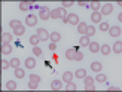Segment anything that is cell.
Here are the masks:
<instances>
[{
  "label": "cell",
  "instance_id": "obj_1",
  "mask_svg": "<svg viewBox=\"0 0 122 92\" xmlns=\"http://www.w3.org/2000/svg\"><path fill=\"white\" fill-rule=\"evenodd\" d=\"M39 16H40V19H43V21H48L51 18V10L46 8V6H42L40 10H39Z\"/></svg>",
  "mask_w": 122,
  "mask_h": 92
},
{
  "label": "cell",
  "instance_id": "obj_2",
  "mask_svg": "<svg viewBox=\"0 0 122 92\" xmlns=\"http://www.w3.org/2000/svg\"><path fill=\"white\" fill-rule=\"evenodd\" d=\"M39 36V39H40V42H46V40H49L51 39V34L46 31L45 28H37V33H36Z\"/></svg>",
  "mask_w": 122,
  "mask_h": 92
},
{
  "label": "cell",
  "instance_id": "obj_3",
  "mask_svg": "<svg viewBox=\"0 0 122 92\" xmlns=\"http://www.w3.org/2000/svg\"><path fill=\"white\" fill-rule=\"evenodd\" d=\"M83 82H85V91H94L95 89V86H94V79L92 77H89V76H86L83 79Z\"/></svg>",
  "mask_w": 122,
  "mask_h": 92
},
{
  "label": "cell",
  "instance_id": "obj_4",
  "mask_svg": "<svg viewBox=\"0 0 122 92\" xmlns=\"http://www.w3.org/2000/svg\"><path fill=\"white\" fill-rule=\"evenodd\" d=\"M67 24H71V25H79V16L76 14H69V16H67Z\"/></svg>",
  "mask_w": 122,
  "mask_h": 92
},
{
  "label": "cell",
  "instance_id": "obj_5",
  "mask_svg": "<svg viewBox=\"0 0 122 92\" xmlns=\"http://www.w3.org/2000/svg\"><path fill=\"white\" fill-rule=\"evenodd\" d=\"M112 10H113V5H112V3H106V5L101 8L100 14H101V15H110Z\"/></svg>",
  "mask_w": 122,
  "mask_h": 92
},
{
  "label": "cell",
  "instance_id": "obj_6",
  "mask_svg": "<svg viewBox=\"0 0 122 92\" xmlns=\"http://www.w3.org/2000/svg\"><path fill=\"white\" fill-rule=\"evenodd\" d=\"M25 22H27V25L28 27H34L36 25V22H37V16L36 15H27V18H25Z\"/></svg>",
  "mask_w": 122,
  "mask_h": 92
},
{
  "label": "cell",
  "instance_id": "obj_7",
  "mask_svg": "<svg viewBox=\"0 0 122 92\" xmlns=\"http://www.w3.org/2000/svg\"><path fill=\"white\" fill-rule=\"evenodd\" d=\"M76 52H77V49H76V48L67 49V51H66V58H67V59H70V61H75V57H76Z\"/></svg>",
  "mask_w": 122,
  "mask_h": 92
},
{
  "label": "cell",
  "instance_id": "obj_8",
  "mask_svg": "<svg viewBox=\"0 0 122 92\" xmlns=\"http://www.w3.org/2000/svg\"><path fill=\"white\" fill-rule=\"evenodd\" d=\"M101 14H100V10H97V12H92L91 14V21L92 22H97V24H100L101 22Z\"/></svg>",
  "mask_w": 122,
  "mask_h": 92
},
{
  "label": "cell",
  "instance_id": "obj_9",
  "mask_svg": "<svg viewBox=\"0 0 122 92\" xmlns=\"http://www.w3.org/2000/svg\"><path fill=\"white\" fill-rule=\"evenodd\" d=\"M107 33L110 34L112 37H119V36H121V28L119 27H110Z\"/></svg>",
  "mask_w": 122,
  "mask_h": 92
},
{
  "label": "cell",
  "instance_id": "obj_10",
  "mask_svg": "<svg viewBox=\"0 0 122 92\" xmlns=\"http://www.w3.org/2000/svg\"><path fill=\"white\" fill-rule=\"evenodd\" d=\"M88 48H89V51H91V52H94V53L100 52V49H101V48H100V45L97 43V42H91Z\"/></svg>",
  "mask_w": 122,
  "mask_h": 92
},
{
  "label": "cell",
  "instance_id": "obj_11",
  "mask_svg": "<svg viewBox=\"0 0 122 92\" xmlns=\"http://www.w3.org/2000/svg\"><path fill=\"white\" fill-rule=\"evenodd\" d=\"M86 28H88V24H85V22H79V25H77V31L79 34H86Z\"/></svg>",
  "mask_w": 122,
  "mask_h": 92
},
{
  "label": "cell",
  "instance_id": "obj_12",
  "mask_svg": "<svg viewBox=\"0 0 122 92\" xmlns=\"http://www.w3.org/2000/svg\"><path fill=\"white\" fill-rule=\"evenodd\" d=\"M10 52H12L10 43H3V45H2V53H3V55H9Z\"/></svg>",
  "mask_w": 122,
  "mask_h": 92
},
{
  "label": "cell",
  "instance_id": "obj_13",
  "mask_svg": "<svg viewBox=\"0 0 122 92\" xmlns=\"http://www.w3.org/2000/svg\"><path fill=\"white\" fill-rule=\"evenodd\" d=\"M101 68H103L101 63H97V61H94V63L91 64V70L95 71V73H100V71H101Z\"/></svg>",
  "mask_w": 122,
  "mask_h": 92
},
{
  "label": "cell",
  "instance_id": "obj_14",
  "mask_svg": "<svg viewBox=\"0 0 122 92\" xmlns=\"http://www.w3.org/2000/svg\"><path fill=\"white\" fill-rule=\"evenodd\" d=\"M28 42H30V45L37 46V45H39V42H40V39H39V36H37V34H33V36H30Z\"/></svg>",
  "mask_w": 122,
  "mask_h": 92
},
{
  "label": "cell",
  "instance_id": "obj_15",
  "mask_svg": "<svg viewBox=\"0 0 122 92\" xmlns=\"http://www.w3.org/2000/svg\"><path fill=\"white\" fill-rule=\"evenodd\" d=\"M73 77H75V74H73V73L66 71L64 74H63V80H64L66 83H69V82H71V80H73Z\"/></svg>",
  "mask_w": 122,
  "mask_h": 92
},
{
  "label": "cell",
  "instance_id": "obj_16",
  "mask_svg": "<svg viewBox=\"0 0 122 92\" xmlns=\"http://www.w3.org/2000/svg\"><path fill=\"white\" fill-rule=\"evenodd\" d=\"M25 67H27L28 70L34 68V67H36V61H34V58H27V59H25Z\"/></svg>",
  "mask_w": 122,
  "mask_h": 92
},
{
  "label": "cell",
  "instance_id": "obj_17",
  "mask_svg": "<svg viewBox=\"0 0 122 92\" xmlns=\"http://www.w3.org/2000/svg\"><path fill=\"white\" fill-rule=\"evenodd\" d=\"M24 33H25V27L24 25H18L16 28H14V34H16V36H22Z\"/></svg>",
  "mask_w": 122,
  "mask_h": 92
},
{
  "label": "cell",
  "instance_id": "obj_18",
  "mask_svg": "<svg viewBox=\"0 0 122 92\" xmlns=\"http://www.w3.org/2000/svg\"><path fill=\"white\" fill-rule=\"evenodd\" d=\"M113 52H115V53H121V52H122V42H121V40H118L116 43L113 45Z\"/></svg>",
  "mask_w": 122,
  "mask_h": 92
},
{
  "label": "cell",
  "instance_id": "obj_19",
  "mask_svg": "<svg viewBox=\"0 0 122 92\" xmlns=\"http://www.w3.org/2000/svg\"><path fill=\"white\" fill-rule=\"evenodd\" d=\"M75 76H76L77 79H85V77H86V70H83V68H79V70L75 73Z\"/></svg>",
  "mask_w": 122,
  "mask_h": 92
},
{
  "label": "cell",
  "instance_id": "obj_20",
  "mask_svg": "<svg viewBox=\"0 0 122 92\" xmlns=\"http://www.w3.org/2000/svg\"><path fill=\"white\" fill-rule=\"evenodd\" d=\"M2 42H3V43H10V42H12V34L3 33L2 34Z\"/></svg>",
  "mask_w": 122,
  "mask_h": 92
},
{
  "label": "cell",
  "instance_id": "obj_21",
  "mask_svg": "<svg viewBox=\"0 0 122 92\" xmlns=\"http://www.w3.org/2000/svg\"><path fill=\"white\" fill-rule=\"evenodd\" d=\"M51 88H52V89H55V91H58V89L63 88V82H60V80H52Z\"/></svg>",
  "mask_w": 122,
  "mask_h": 92
},
{
  "label": "cell",
  "instance_id": "obj_22",
  "mask_svg": "<svg viewBox=\"0 0 122 92\" xmlns=\"http://www.w3.org/2000/svg\"><path fill=\"white\" fill-rule=\"evenodd\" d=\"M79 42H81V45H82V46H89V43H91V40H89V36H82Z\"/></svg>",
  "mask_w": 122,
  "mask_h": 92
},
{
  "label": "cell",
  "instance_id": "obj_23",
  "mask_svg": "<svg viewBox=\"0 0 122 92\" xmlns=\"http://www.w3.org/2000/svg\"><path fill=\"white\" fill-rule=\"evenodd\" d=\"M30 8H31V3L30 2H21L20 3V9L21 10H28Z\"/></svg>",
  "mask_w": 122,
  "mask_h": 92
},
{
  "label": "cell",
  "instance_id": "obj_24",
  "mask_svg": "<svg viewBox=\"0 0 122 92\" xmlns=\"http://www.w3.org/2000/svg\"><path fill=\"white\" fill-rule=\"evenodd\" d=\"M15 76H16L18 79H22L24 76H25V71H24L22 68H20V67H18V68H15Z\"/></svg>",
  "mask_w": 122,
  "mask_h": 92
},
{
  "label": "cell",
  "instance_id": "obj_25",
  "mask_svg": "<svg viewBox=\"0 0 122 92\" xmlns=\"http://www.w3.org/2000/svg\"><path fill=\"white\" fill-rule=\"evenodd\" d=\"M60 39H61V34L60 33H57V31H54L52 34H51V42H60Z\"/></svg>",
  "mask_w": 122,
  "mask_h": 92
},
{
  "label": "cell",
  "instance_id": "obj_26",
  "mask_svg": "<svg viewBox=\"0 0 122 92\" xmlns=\"http://www.w3.org/2000/svg\"><path fill=\"white\" fill-rule=\"evenodd\" d=\"M100 52L103 55H109V53H110V46H109V45H103L101 49H100Z\"/></svg>",
  "mask_w": 122,
  "mask_h": 92
},
{
  "label": "cell",
  "instance_id": "obj_27",
  "mask_svg": "<svg viewBox=\"0 0 122 92\" xmlns=\"http://www.w3.org/2000/svg\"><path fill=\"white\" fill-rule=\"evenodd\" d=\"M6 89H9V91H15V89H16V82L9 80L8 83H6Z\"/></svg>",
  "mask_w": 122,
  "mask_h": 92
},
{
  "label": "cell",
  "instance_id": "obj_28",
  "mask_svg": "<svg viewBox=\"0 0 122 92\" xmlns=\"http://www.w3.org/2000/svg\"><path fill=\"white\" fill-rule=\"evenodd\" d=\"M94 34H95V27H94V25H88L86 34H85V36H89V37H91V36H94Z\"/></svg>",
  "mask_w": 122,
  "mask_h": 92
},
{
  "label": "cell",
  "instance_id": "obj_29",
  "mask_svg": "<svg viewBox=\"0 0 122 92\" xmlns=\"http://www.w3.org/2000/svg\"><path fill=\"white\" fill-rule=\"evenodd\" d=\"M28 80L30 82H34V83H40V76H37V74H30Z\"/></svg>",
  "mask_w": 122,
  "mask_h": 92
},
{
  "label": "cell",
  "instance_id": "obj_30",
  "mask_svg": "<svg viewBox=\"0 0 122 92\" xmlns=\"http://www.w3.org/2000/svg\"><path fill=\"white\" fill-rule=\"evenodd\" d=\"M51 18H52V19H57V18H60V8L51 10Z\"/></svg>",
  "mask_w": 122,
  "mask_h": 92
},
{
  "label": "cell",
  "instance_id": "obj_31",
  "mask_svg": "<svg viewBox=\"0 0 122 92\" xmlns=\"http://www.w3.org/2000/svg\"><path fill=\"white\" fill-rule=\"evenodd\" d=\"M109 28H110V25L107 22H100V31H109Z\"/></svg>",
  "mask_w": 122,
  "mask_h": 92
},
{
  "label": "cell",
  "instance_id": "obj_32",
  "mask_svg": "<svg viewBox=\"0 0 122 92\" xmlns=\"http://www.w3.org/2000/svg\"><path fill=\"white\" fill-rule=\"evenodd\" d=\"M10 67L18 68V67H20V59H18V58H12V59H10Z\"/></svg>",
  "mask_w": 122,
  "mask_h": 92
},
{
  "label": "cell",
  "instance_id": "obj_33",
  "mask_svg": "<svg viewBox=\"0 0 122 92\" xmlns=\"http://www.w3.org/2000/svg\"><path fill=\"white\" fill-rule=\"evenodd\" d=\"M95 82H100V83L106 82V76L103 74V73H98V74H97V77H95Z\"/></svg>",
  "mask_w": 122,
  "mask_h": 92
},
{
  "label": "cell",
  "instance_id": "obj_34",
  "mask_svg": "<svg viewBox=\"0 0 122 92\" xmlns=\"http://www.w3.org/2000/svg\"><path fill=\"white\" fill-rule=\"evenodd\" d=\"M89 6H91V9H92L94 12H97L100 9V3L98 2H92V3H89Z\"/></svg>",
  "mask_w": 122,
  "mask_h": 92
},
{
  "label": "cell",
  "instance_id": "obj_35",
  "mask_svg": "<svg viewBox=\"0 0 122 92\" xmlns=\"http://www.w3.org/2000/svg\"><path fill=\"white\" fill-rule=\"evenodd\" d=\"M9 25H10L12 28H16L18 25H21V22H20V21H18V19H12V21L9 22Z\"/></svg>",
  "mask_w": 122,
  "mask_h": 92
},
{
  "label": "cell",
  "instance_id": "obj_36",
  "mask_svg": "<svg viewBox=\"0 0 122 92\" xmlns=\"http://www.w3.org/2000/svg\"><path fill=\"white\" fill-rule=\"evenodd\" d=\"M33 53L36 55V57H40V55H42V49L39 46H34L33 48Z\"/></svg>",
  "mask_w": 122,
  "mask_h": 92
},
{
  "label": "cell",
  "instance_id": "obj_37",
  "mask_svg": "<svg viewBox=\"0 0 122 92\" xmlns=\"http://www.w3.org/2000/svg\"><path fill=\"white\" fill-rule=\"evenodd\" d=\"M67 91H76L77 88H76V85L75 83H73V82H69V83H67V88H66Z\"/></svg>",
  "mask_w": 122,
  "mask_h": 92
},
{
  "label": "cell",
  "instance_id": "obj_38",
  "mask_svg": "<svg viewBox=\"0 0 122 92\" xmlns=\"http://www.w3.org/2000/svg\"><path fill=\"white\" fill-rule=\"evenodd\" d=\"M48 48H49V51H51V52H55V51H57V43H55V42H51Z\"/></svg>",
  "mask_w": 122,
  "mask_h": 92
},
{
  "label": "cell",
  "instance_id": "obj_39",
  "mask_svg": "<svg viewBox=\"0 0 122 92\" xmlns=\"http://www.w3.org/2000/svg\"><path fill=\"white\" fill-rule=\"evenodd\" d=\"M75 59H76V61H82V59H83V53L77 51V52H76V57H75Z\"/></svg>",
  "mask_w": 122,
  "mask_h": 92
},
{
  "label": "cell",
  "instance_id": "obj_40",
  "mask_svg": "<svg viewBox=\"0 0 122 92\" xmlns=\"http://www.w3.org/2000/svg\"><path fill=\"white\" fill-rule=\"evenodd\" d=\"M39 83H34V82H28V89H37Z\"/></svg>",
  "mask_w": 122,
  "mask_h": 92
},
{
  "label": "cell",
  "instance_id": "obj_41",
  "mask_svg": "<svg viewBox=\"0 0 122 92\" xmlns=\"http://www.w3.org/2000/svg\"><path fill=\"white\" fill-rule=\"evenodd\" d=\"M9 65H10V63H8V61H2V70H6V68H9Z\"/></svg>",
  "mask_w": 122,
  "mask_h": 92
},
{
  "label": "cell",
  "instance_id": "obj_42",
  "mask_svg": "<svg viewBox=\"0 0 122 92\" xmlns=\"http://www.w3.org/2000/svg\"><path fill=\"white\" fill-rule=\"evenodd\" d=\"M73 5V2H63V8L66 9V8H69V6H71Z\"/></svg>",
  "mask_w": 122,
  "mask_h": 92
},
{
  "label": "cell",
  "instance_id": "obj_43",
  "mask_svg": "<svg viewBox=\"0 0 122 92\" xmlns=\"http://www.w3.org/2000/svg\"><path fill=\"white\" fill-rule=\"evenodd\" d=\"M77 5H79V6H88L86 2H77Z\"/></svg>",
  "mask_w": 122,
  "mask_h": 92
},
{
  "label": "cell",
  "instance_id": "obj_44",
  "mask_svg": "<svg viewBox=\"0 0 122 92\" xmlns=\"http://www.w3.org/2000/svg\"><path fill=\"white\" fill-rule=\"evenodd\" d=\"M109 91H119V88H116V86H109Z\"/></svg>",
  "mask_w": 122,
  "mask_h": 92
}]
</instances>
